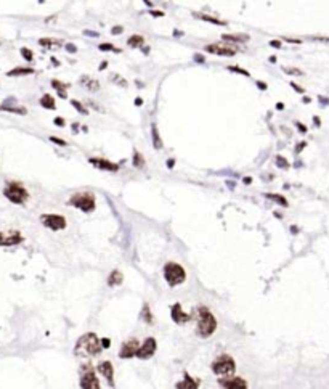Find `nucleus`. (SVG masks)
<instances>
[{"instance_id":"1","label":"nucleus","mask_w":329,"mask_h":389,"mask_svg":"<svg viewBox=\"0 0 329 389\" xmlns=\"http://www.w3.org/2000/svg\"><path fill=\"white\" fill-rule=\"evenodd\" d=\"M103 351L100 338L95 333H85L79 338V341L74 347V354L77 357H96Z\"/></svg>"},{"instance_id":"2","label":"nucleus","mask_w":329,"mask_h":389,"mask_svg":"<svg viewBox=\"0 0 329 389\" xmlns=\"http://www.w3.org/2000/svg\"><path fill=\"white\" fill-rule=\"evenodd\" d=\"M217 330V319L207 307H198V325L196 333L199 338H209Z\"/></svg>"},{"instance_id":"3","label":"nucleus","mask_w":329,"mask_h":389,"mask_svg":"<svg viewBox=\"0 0 329 389\" xmlns=\"http://www.w3.org/2000/svg\"><path fill=\"white\" fill-rule=\"evenodd\" d=\"M68 204L74 206V208L80 209L82 212H92L96 208V203H95V194L90 191H79L74 193L72 197L69 198Z\"/></svg>"},{"instance_id":"4","label":"nucleus","mask_w":329,"mask_h":389,"mask_svg":"<svg viewBox=\"0 0 329 389\" xmlns=\"http://www.w3.org/2000/svg\"><path fill=\"white\" fill-rule=\"evenodd\" d=\"M164 278L169 286H178L187 280L185 269L177 262H167L164 265Z\"/></svg>"},{"instance_id":"5","label":"nucleus","mask_w":329,"mask_h":389,"mask_svg":"<svg viewBox=\"0 0 329 389\" xmlns=\"http://www.w3.org/2000/svg\"><path fill=\"white\" fill-rule=\"evenodd\" d=\"M236 370V363L233 360V357L228 354H222L218 356L214 362H212V372L218 376H225V378H230L233 376Z\"/></svg>"},{"instance_id":"6","label":"nucleus","mask_w":329,"mask_h":389,"mask_svg":"<svg viewBox=\"0 0 329 389\" xmlns=\"http://www.w3.org/2000/svg\"><path fill=\"white\" fill-rule=\"evenodd\" d=\"M4 194H5L7 200H10L11 203H15V204H23V203H26L29 200L28 190L24 188L21 184H18V182H8V184L5 185V188H4Z\"/></svg>"},{"instance_id":"7","label":"nucleus","mask_w":329,"mask_h":389,"mask_svg":"<svg viewBox=\"0 0 329 389\" xmlns=\"http://www.w3.org/2000/svg\"><path fill=\"white\" fill-rule=\"evenodd\" d=\"M80 387L82 389H101L98 376L95 375L90 365H84L80 372Z\"/></svg>"},{"instance_id":"8","label":"nucleus","mask_w":329,"mask_h":389,"mask_svg":"<svg viewBox=\"0 0 329 389\" xmlns=\"http://www.w3.org/2000/svg\"><path fill=\"white\" fill-rule=\"evenodd\" d=\"M40 222L50 230H63L66 228V219L59 214H42Z\"/></svg>"},{"instance_id":"9","label":"nucleus","mask_w":329,"mask_h":389,"mask_svg":"<svg viewBox=\"0 0 329 389\" xmlns=\"http://www.w3.org/2000/svg\"><path fill=\"white\" fill-rule=\"evenodd\" d=\"M156 349H157V343H156V339H154V338H146L145 341H143V344H140V347H138V351H137V356H135V357H138V359H141V360L151 359V357L154 356Z\"/></svg>"},{"instance_id":"10","label":"nucleus","mask_w":329,"mask_h":389,"mask_svg":"<svg viewBox=\"0 0 329 389\" xmlns=\"http://www.w3.org/2000/svg\"><path fill=\"white\" fill-rule=\"evenodd\" d=\"M205 52L214 53V55H222V56H233L236 55V48L227 45V44H209L205 45Z\"/></svg>"},{"instance_id":"11","label":"nucleus","mask_w":329,"mask_h":389,"mask_svg":"<svg viewBox=\"0 0 329 389\" xmlns=\"http://www.w3.org/2000/svg\"><path fill=\"white\" fill-rule=\"evenodd\" d=\"M138 347H140L138 339L132 338V339H129V341H126L122 346H120L119 357H120V359H132V357H135Z\"/></svg>"},{"instance_id":"12","label":"nucleus","mask_w":329,"mask_h":389,"mask_svg":"<svg viewBox=\"0 0 329 389\" xmlns=\"http://www.w3.org/2000/svg\"><path fill=\"white\" fill-rule=\"evenodd\" d=\"M170 315H172V320L177 325H183V323H188L191 320V315L187 314L183 309H181V304L180 302L174 304V306L170 307Z\"/></svg>"},{"instance_id":"13","label":"nucleus","mask_w":329,"mask_h":389,"mask_svg":"<svg viewBox=\"0 0 329 389\" xmlns=\"http://www.w3.org/2000/svg\"><path fill=\"white\" fill-rule=\"evenodd\" d=\"M222 389H248L246 380L238 378V376H230V378H223L218 381Z\"/></svg>"},{"instance_id":"14","label":"nucleus","mask_w":329,"mask_h":389,"mask_svg":"<svg viewBox=\"0 0 329 389\" xmlns=\"http://www.w3.org/2000/svg\"><path fill=\"white\" fill-rule=\"evenodd\" d=\"M96 368H98L100 375L105 376V380L109 383V386L114 387V368H113V363L108 362V360H103V362L98 363V367H96Z\"/></svg>"},{"instance_id":"15","label":"nucleus","mask_w":329,"mask_h":389,"mask_svg":"<svg viewBox=\"0 0 329 389\" xmlns=\"http://www.w3.org/2000/svg\"><path fill=\"white\" fill-rule=\"evenodd\" d=\"M90 164H93L95 167L101 169V171H109V172H117L119 171V166L113 161H108L105 158H90Z\"/></svg>"},{"instance_id":"16","label":"nucleus","mask_w":329,"mask_h":389,"mask_svg":"<svg viewBox=\"0 0 329 389\" xmlns=\"http://www.w3.org/2000/svg\"><path fill=\"white\" fill-rule=\"evenodd\" d=\"M23 241V237L18 232H10V234H0V246H13Z\"/></svg>"},{"instance_id":"17","label":"nucleus","mask_w":329,"mask_h":389,"mask_svg":"<svg viewBox=\"0 0 329 389\" xmlns=\"http://www.w3.org/2000/svg\"><path fill=\"white\" fill-rule=\"evenodd\" d=\"M175 387L177 389H198L199 387V380L193 378V376H190L188 373H185L183 375V380L178 381L175 384Z\"/></svg>"},{"instance_id":"18","label":"nucleus","mask_w":329,"mask_h":389,"mask_svg":"<svg viewBox=\"0 0 329 389\" xmlns=\"http://www.w3.org/2000/svg\"><path fill=\"white\" fill-rule=\"evenodd\" d=\"M222 37H223V41L238 42V44H244L249 41V35H246V34H223Z\"/></svg>"},{"instance_id":"19","label":"nucleus","mask_w":329,"mask_h":389,"mask_svg":"<svg viewBox=\"0 0 329 389\" xmlns=\"http://www.w3.org/2000/svg\"><path fill=\"white\" fill-rule=\"evenodd\" d=\"M80 84L84 87H87L89 90H92V92H96L100 89V84L96 82L95 79H92V77H89V76H82L80 77Z\"/></svg>"},{"instance_id":"20","label":"nucleus","mask_w":329,"mask_h":389,"mask_svg":"<svg viewBox=\"0 0 329 389\" xmlns=\"http://www.w3.org/2000/svg\"><path fill=\"white\" fill-rule=\"evenodd\" d=\"M122 280H124L122 274H120L119 270H113L108 277V285L109 286H119L120 283H122Z\"/></svg>"},{"instance_id":"21","label":"nucleus","mask_w":329,"mask_h":389,"mask_svg":"<svg viewBox=\"0 0 329 389\" xmlns=\"http://www.w3.org/2000/svg\"><path fill=\"white\" fill-rule=\"evenodd\" d=\"M151 137H153V145H154V148H156V150H161V148L164 147V143H162V140H161L159 130H157V126H156V124H153V126H151Z\"/></svg>"},{"instance_id":"22","label":"nucleus","mask_w":329,"mask_h":389,"mask_svg":"<svg viewBox=\"0 0 329 389\" xmlns=\"http://www.w3.org/2000/svg\"><path fill=\"white\" fill-rule=\"evenodd\" d=\"M40 106H42V108H45V109H50V111H52V109H55V108H56V105H55V99H53L52 95L45 93V95L42 96V99H40Z\"/></svg>"},{"instance_id":"23","label":"nucleus","mask_w":329,"mask_h":389,"mask_svg":"<svg viewBox=\"0 0 329 389\" xmlns=\"http://www.w3.org/2000/svg\"><path fill=\"white\" fill-rule=\"evenodd\" d=\"M52 86L56 89V92H58V95L61 96V99H66V89L69 87V84H63V82H59V81H56V79H53L52 81Z\"/></svg>"},{"instance_id":"24","label":"nucleus","mask_w":329,"mask_h":389,"mask_svg":"<svg viewBox=\"0 0 329 389\" xmlns=\"http://www.w3.org/2000/svg\"><path fill=\"white\" fill-rule=\"evenodd\" d=\"M127 45H129V47H132V48L143 47V45H145V39H143V35H138V34L130 35L129 41H127Z\"/></svg>"},{"instance_id":"25","label":"nucleus","mask_w":329,"mask_h":389,"mask_svg":"<svg viewBox=\"0 0 329 389\" xmlns=\"http://www.w3.org/2000/svg\"><path fill=\"white\" fill-rule=\"evenodd\" d=\"M35 72L34 68H15L7 72V76H26V74H32Z\"/></svg>"},{"instance_id":"26","label":"nucleus","mask_w":329,"mask_h":389,"mask_svg":"<svg viewBox=\"0 0 329 389\" xmlns=\"http://www.w3.org/2000/svg\"><path fill=\"white\" fill-rule=\"evenodd\" d=\"M194 16L199 18V20H202V21H207V23L218 24V26H225V24H227L225 21L218 20V18H214V16H209V15H205V13H194Z\"/></svg>"},{"instance_id":"27","label":"nucleus","mask_w":329,"mask_h":389,"mask_svg":"<svg viewBox=\"0 0 329 389\" xmlns=\"http://www.w3.org/2000/svg\"><path fill=\"white\" fill-rule=\"evenodd\" d=\"M265 198L272 200V201H275V203H279L281 206H287V201H286V198L283 197V194H278V193H265Z\"/></svg>"},{"instance_id":"28","label":"nucleus","mask_w":329,"mask_h":389,"mask_svg":"<svg viewBox=\"0 0 329 389\" xmlns=\"http://www.w3.org/2000/svg\"><path fill=\"white\" fill-rule=\"evenodd\" d=\"M141 319L148 323V325H153L154 323V319H153V314H151V310H150V306L148 304H145L143 306V310H141Z\"/></svg>"},{"instance_id":"29","label":"nucleus","mask_w":329,"mask_h":389,"mask_svg":"<svg viewBox=\"0 0 329 389\" xmlns=\"http://www.w3.org/2000/svg\"><path fill=\"white\" fill-rule=\"evenodd\" d=\"M133 166L138 169L145 167V158L140 151H133Z\"/></svg>"},{"instance_id":"30","label":"nucleus","mask_w":329,"mask_h":389,"mask_svg":"<svg viewBox=\"0 0 329 389\" xmlns=\"http://www.w3.org/2000/svg\"><path fill=\"white\" fill-rule=\"evenodd\" d=\"M61 44H63V41H56V39H50V37L39 39V45H42V47H53V45H61Z\"/></svg>"},{"instance_id":"31","label":"nucleus","mask_w":329,"mask_h":389,"mask_svg":"<svg viewBox=\"0 0 329 389\" xmlns=\"http://www.w3.org/2000/svg\"><path fill=\"white\" fill-rule=\"evenodd\" d=\"M2 111H10V113H18V114H26L28 109L26 108H15V106H0Z\"/></svg>"},{"instance_id":"32","label":"nucleus","mask_w":329,"mask_h":389,"mask_svg":"<svg viewBox=\"0 0 329 389\" xmlns=\"http://www.w3.org/2000/svg\"><path fill=\"white\" fill-rule=\"evenodd\" d=\"M98 48H100L101 52H116V53H120L119 48H116L113 44H100Z\"/></svg>"},{"instance_id":"33","label":"nucleus","mask_w":329,"mask_h":389,"mask_svg":"<svg viewBox=\"0 0 329 389\" xmlns=\"http://www.w3.org/2000/svg\"><path fill=\"white\" fill-rule=\"evenodd\" d=\"M71 103H72V106H76V108H77V111H79V113H82V114H87V113H89V109L85 108V106H84L80 102H77V100H72Z\"/></svg>"},{"instance_id":"34","label":"nucleus","mask_w":329,"mask_h":389,"mask_svg":"<svg viewBox=\"0 0 329 389\" xmlns=\"http://www.w3.org/2000/svg\"><path fill=\"white\" fill-rule=\"evenodd\" d=\"M276 166H278V167H283V169H287V167H289V163L286 161V158L276 156Z\"/></svg>"},{"instance_id":"35","label":"nucleus","mask_w":329,"mask_h":389,"mask_svg":"<svg viewBox=\"0 0 329 389\" xmlns=\"http://www.w3.org/2000/svg\"><path fill=\"white\" fill-rule=\"evenodd\" d=\"M21 55L24 56V60H28V62H32L34 60V53L29 50V48H21Z\"/></svg>"},{"instance_id":"36","label":"nucleus","mask_w":329,"mask_h":389,"mask_svg":"<svg viewBox=\"0 0 329 389\" xmlns=\"http://www.w3.org/2000/svg\"><path fill=\"white\" fill-rule=\"evenodd\" d=\"M228 71L238 72V74H242V76H249V71L242 69V68H239V66H228Z\"/></svg>"},{"instance_id":"37","label":"nucleus","mask_w":329,"mask_h":389,"mask_svg":"<svg viewBox=\"0 0 329 389\" xmlns=\"http://www.w3.org/2000/svg\"><path fill=\"white\" fill-rule=\"evenodd\" d=\"M283 71L286 72V74H294V76H302L303 72L297 68H283Z\"/></svg>"},{"instance_id":"38","label":"nucleus","mask_w":329,"mask_h":389,"mask_svg":"<svg viewBox=\"0 0 329 389\" xmlns=\"http://www.w3.org/2000/svg\"><path fill=\"white\" fill-rule=\"evenodd\" d=\"M50 142H53V143L59 145V147H66V145H68L63 139H56V137H50Z\"/></svg>"},{"instance_id":"39","label":"nucleus","mask_w":329,"mask_h":389,"mask_svg":"<svg viewBox=\"0 0 329 389\" xmlns=\"http://www.w3.org/2000/svg\"><path fill=\"white\" fill-rule=\"evenodd\" d=\"M66 50H68L69 53H76V52H77V47H76L74 44H66Z\"/></svg>"},{"instance_id":"40","label":"nucleus","mask_w":329,"mask_h":389,"mask_svg":"<svg viewBox=\"0 0 329 389\" xmlns=\"http://www.w3.org/2000/svg\"><path fill=\"white\" fill-rule=\"evenodd\" d=\"M55 126L63 127V126H65V119H63V118H56V119H55Z\"/></svg>"},{"instance_id":"41","label":"nucleus","mask_w":329,"mask_h":389,"mask_svg":"<svg viewBox=\"0 0 329 389\" xmlns=\"http://www.w3.org/2000/svg\"><path fill=\"white\" fill-rule=\"evenodd\" d=\"M124 29H122V26H114L113 29H111V32L114 34V35H117V34H120V32H122Z\"/></svg>"},{"instance_id":"42","label":"nucleus","mask_w":329,"mask_h":389,"mask_svg":"<svg viewBox=\"0 0 329 389\" xmlns=\"http://www.w3.org/2000/svg\"><path fill=\"white\" fill-rule=\"evenodd\" d=\"M100 343H101V347H103V349L109 347V339H108V338H103V339H100Z\"/></svg>"},{"instance_id":"43","label":"nucleus","mask_w":329,"mask_h":389,"mask_svg":"<svg viewBox=\"0 0 329 389\" xmlns=\"http://www.w3.org/2000/svg\"><path fill=\"white\" fill-rule=\"evenodd\" d=\"M270 45L273 48H281V41H270Z\"/></svg>"},{"instance_id":"44","label":"nucleus","mask_w":329,"mask_h":389,"mask_svg":"<svg viewBox=\"0 0 329 389\" xmlns=\"http://www.w3.org/2000/svg\"><path fill=\"white\" fill-rule=\"evenodd\" d=\"M291 87L294 89V90H297V92H300V93H303V89H302V87H299L296 82H291Z\"/></svg>"},{"instance_id":"45","label":"nucleus","mask_w":329,"mask_h":389,"mask_svg":"<svg viewBox=\"0 0 329 389\" xmlns=\"http://www.w3.org/2000/svg\"><path fill=\"white\" fill-rule=\"evenodd\" d=\"M296 126H297V129H299L300 132H303V133H305V132H307V127H305V126H303V124H300V123H296Z\"/></svg>"},{"instance_id":"46","label":"nucleus","mask_w":329,"mask_h":389,"mask_svg":"<svg viewBox=\"0 0 329 389\" xmlns=\"http://www.w3.org/2000/svg\"><path fill=\"white\" fill-rule=\"evenodd\" d=\"M84 34L85 35H90V37H98V34L93 32V31H84Z\"/></svg>"},{"instance_id":"47","label":"nucleus","mask_w":329,"mask_h":389,"mask_svg":"<svg viewBox=\"0 0 329 389\" xmlns=\"http://www.w3.org/2000/svg\"><path fill=\"white\" fill-rule=\"evenodd\" d=\"M194 60H196V62H199V63H201V62L204 63V56H201L199 53H196V55H194Z\"/></svg>"},{"instance_id":"48","label":"nucleus","mask_w":329,"mask_h":389,"mask_svg":"<svg viewBox=\"0 0 329 389\" xmlns=\"http://www.w3.org/2000/svg\"><path fill=\"white\" fill-rule=\"evenodd\" d=\"M153 16H164V11H151Z\"/></svg>"},{"instance_id":"49","label":"nucleus","mask_w":329,"mask_h":389,"mask_svg":"<svg viewBox=\"0 0 329 389\" xmlns=\"http://www.w3.org/2000/svg\"><path fill=\"white\" fill-rule=\"evenodd\" d=\"M257 87H259V89H262V90H265V89H266V86H265V84H263L262 81H257Z\"/></svg>"},{"instance_id":"50","label":"nucleus","mask_w":329,"mask_h":389,"mask_svg":"<svg viewBox=\"0 0 329 389\" xmlns=\"http://www.w3.org/2000/svg\"><path fill=\"white\" fill-rule=\"evenodd\" d=\"M286 41H287V42H292V44H300V41H299V39H291V37H287Z\"/></svg>"},{"instance_id":"51","label":"nucleus","mask_w":329,"mask_h":389,"mask_svg":"<svg viewBox=\"0 0 329 389\" xmlns=\"http://www.w3.org/2000/svg\"><path fill=\"white\" fill-rule=\"evenodd\" d=\"M305 145H307V143H305V142H302V143H300V145H297V153H299V151H300V150H302V147H305Z\"/></svg>"},{"instance_id":"52","label":"nucleus","mask_w":329,"mask_h":389,"mask_svg":"<svg viewBox=\"0 0 329 389\" xmlns=\"http://www.w3.org/2000/svg\"><path fill=\"white\" fill-rule=\"evenodd\" d=\"M313 119H315V124H316V126H320V124H321V123H320V118H318V116H315Z\"/></svg>"},{"instance_id":"53","label":"nucleus","mask_w":329,"mask_h":389,"mask_svg":"<svg viewBox=\"0 0 329 389\" xmlns=\"http://www.w3.org/2000/svg\"><path fill=\"white\" fill-rule=\"evenodd\" d=\"M167 166H169V167H174V160H169V161H167Z\"/></svg>"},{"instance_id":"54","label":"nucleus","mask_w":329,"mask_h":389,"mask_svg":"<svg viewBox=\"0 0 329 389\" xmlns=\"http://www.w3.org/2000/svg\"><path fill=\"white\" fill-rule=\"evenodd\" d=\"M251 182H252L251 177H246V179H244V184H251Z\"/></svg>"},{"instance_id":"55","label":"nucleus","mask_w":329,"mask_h":389,"mask_svg":"<svg viewBox=\"0 0 329 389\" xmlns=\"http://www.w3.org/2000/svg\"><path fill=\"white\" fill-rule=\"evenodd\" d=\"M276 108H278V109H283V108H284V105H283V103H278V105H276Z\"/></svg>"},{"instance_id":"56","label":"nucleus","mask_w":329,"mask_h":389,"mask_svg":"<svg viewBox=\"0 0 329 389\" xmlns=\"http://www.w3.org/2000/svg\"><path fill=\"white\" fill-rule=\"evenodd\" d=\"M141 103H143V100H141V99H137V100H135V105H141Z\"/></svg>"}]
</instances>
